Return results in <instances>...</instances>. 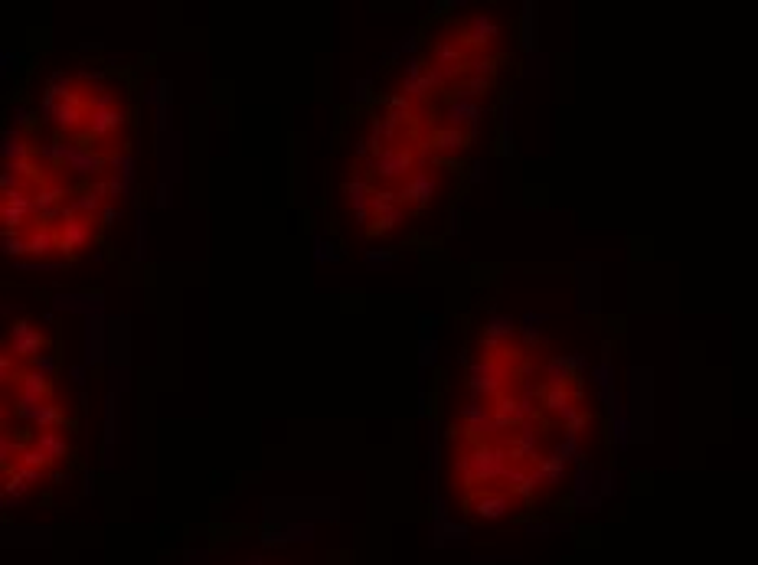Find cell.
<instances>
[{
	"mask_svg": "<svg viewBox=\"0 0 758 565\" xmlns=\"http://www.w3.org/2000/svg\"><path fill=\"white\" fill-rule=\"evenodd\" d=\"M79 461L75 422L59 389V350L36 317L3 337V491L59 487Z\"/></svg>",
	"mask_w": 758,
	"mask_h": 565,
	"instance_id": "obj_1",
	"label": "cell"
}]
</instances>
